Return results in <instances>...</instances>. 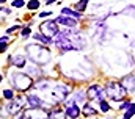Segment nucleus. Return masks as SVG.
Instances as JSON below:
<instances>
[{"label":"nucleus","instance_id":"obj_11","mask_svg":"<svg viewBox=\"0 0 135 119\" xmlns=\"http://www.w3.org/2000/svg\"><path fill=\"white\" fill-rule=\"evenodd\" d=\"M9 61H11L16 67H24V66L27 64V63H25L27 60H25V57H24V55H13V57L9 58Z\"/></svg>","mask_w":135,"mask_h":119},{"label":"nucleus","instance_id":"obj_1","mask_svg":"<svg viewBox=\"0 0 135 119\" xmlns=\"http://www.w3.org/2000/svg\"><path fill=\"white\" fill-rule=\"evenodd\" d=\"M27 53L30 60H33L35 64H46L47 61H50V50L44 46H38V44L27 46Z\"/></svg>","mask_w":135,"mask_h":119},{"label":"nucleus","instance_id":"obj_12","mask_svg":"<svg viewBox=\"0 0 135 119\" xmlns=\"http://www.w3.org/2000/svg\"><path fill=\"white\" fill-rule=\"evenodd\" d=\"M61 16H66V17L69 16L71 19H75V21L82 17V14H80V13H75V11H74V9H71V8H63V9H61Z\"/></svg>","mask_w":135,"mask_h":119},{"label":"nucleus","instance_id":"obj_20","mask_svg":"<svg viewBox=\"0 0 135 119\" xmlns=\"http://www.w3.org/2000/svg\"><path fill=\"white\" fill-rule=\"evenodd\" d=\"M101 110H102V111H104V113H108V111L112 110L107 100H102V102H101Z\"/></svg>","mask_w":135,"mask_h":119},{"label":"nucleus","instance_id":"obj_10","mask_svg":"<svg viewBox=\"0 0 135 119\" xmlns=\"http://www.w3.org/2000/svg\"><path fill=\"white\" fill-rule=\"evenodd\" d=\"M49 119H68L66 111H63V110H60V108H54V110H50V113H49Z\"/></svg>","mask_w":135,"mask_h":119},{"label":"nucleus","instance_id":"obj_4","mask_svg":"<svg viewBox=\"0 0 135 119\" xmlns=\"http://www.w3.org/2000/svg\"><path fill=\"white\" fill-rule=\"evenodd\" d=\"M39 31H41L44 36H47V38L52 39V36H57V34H58L57 22H55V21H46V22H42V24L39 25Z\"/></svg>","mask_w":135,"mask_h":119},{"label":"nucleus","instance_id":"obj_15","mask_svg":"<svg viewBox=\"0 0 135 119\" xmlns=\"http://www.w3.org/2000/svg\"><path fill=\"white\" fill-rule=\"evenodd\" d=\"M33 38L36 39V41L44 42V44H52V42H54V39H50V38H47V36H44V34H39V33L33 34Z\"/></svg>","mask_w":135,"mask_h":119},{"label":"nucleus","instance_id":"obj_6","mask_svg":"<svg viewBox=\"0 0 135 119\" xmlns=\"http://www.w3.org/2000/svg\"><path fill=\"white\" fill-rule=\"evenodd\" d=\"M22 105H24V100H22V99H19V100H11V102L6 105V111H8L9 115H17V113H21Z\"/></svg>","mask_w":135,"mask_h":119},{"label":"nucleus","instance_id":"obj_26","mask_svg":"<svg viewBox=\"0 0 135 119\" xmlns=\"http://www.w3.org/2000/svg\"><path fill=\"white\" fill-rule=\"evenodd\" d=\"M9 41V38L8 36H0V44H3V42H8Z\"/></svg>","mask_w":135,"mask_h":119},{"label":"nucleus","instance_id":"obj_28","mask_svg":"<svg viewBox=\"0 0 135 119\" xmlns=\"http://www.w3.org/2000/svg\"><path fill=\"white\" fill-rule=\"evenodd\" d=\"M54 2H55V0H46V3H47V5H49V3H54Z\"/></svg>","mask_w":135,"mask_h":119},{"label":"nucleus","instance_id":"obj_2","mask_svg":"<svg viewBox=\"0 0 135 119\" xmlns=\"http://www.w3.org/2000/svg\"><path fill=\"white\" fill-rule=\"evenodd\" d=\"M9 80H11L14 89H17V91H27L28 88L33 86L32 77H28V75L24 74V72H13L11 77H9Z\"/></svg>","mask_w":135,"mask_h":119},{"label":"nucleus","instance_id":"obj_7","mask_svg":"<svg viewBox=\"0 0 135 119\" xmlns=\"http://www.w3.org/2000/svg\"><path fill=\"white\" fill-rule=\"evenodd\" d=\"M55 22L65 25V27H68V28H75V27H77V21H75V19H71V17H66V16H60V17H57Z\"/></svg>","mask_w":135,"mask_h":119},{"label":"nucleus","instance_id":"obj_14","mask_svg":"<svg viewBox=\"0 0 135 119\" xmlns=\"http://www.w3.org/2000/svg\"><path fill=\"white\" fill-rule=\"evenodd\" d=\"M85 99H88V96H86L85 92H75V94H74V97H72L74 103H83V102H85Z\"/></svg>","mask_w":135,"mask_h":119},{"label":"nucleus","instance_id":"obj_27","mask_svg":"<svg viewBox=\"0 0 135 119\" xmlns=\"http://www.w3.org/2000/svg\"><path fill=\"white\" fill-rule=\"evenodd\" d=\"M6 47H8V46H6V42L0 44V52H5V50H6Z\"/></svg>","mask_w":135,"mask_h":119},{"label":"nucleus","instance_id":"obj_9","mask_svg":"<svg viewBox=\"0 0 135 119\" xmlns=\"http://www.w3.org/2000/svg\"><path fill=\"white\" fill-rule=\"evenodd\" d=\"M123 85H124L126 91H135V75L134 74L124 77L123 78Z\"/></svg>","mask_w":135,"mask_h":119},{"label":"nucleus","instance_id":"obj_25","mask_svg":"<svg viewBox=\"0 0 135 119\" xmlns=\"http://www.w3.org/2000/svg\"><path fill=\"white\" fill-rule=\"evenodd\" d=\"M129 105H131V102L127 100V102H124V103H121V107H119V110H126V108H127Z\"/></svg>","mask_w":135,"mask_h":119},{"label":"nucleus","instance_id":"obj_3","mask_svg":"<svg viewBox=\"0 0 135 119\" xmlns=\"http://www.w3.org/2000/svg\"><path fill=\"white\" fill-rule=\"evenodd\" d=\"M105 92H107V97H108V99L116 100V102L123 100V99L126 97V94H127L126 88H124L121 83H116V82H110V83L105 86Z\"/></svg>","mask_w":135,"mask_h":119},{"label":"nucleus","instance_id":"obj_16","mask_svg":"<svg viewBox=\"0 0 135 119\" xmlns=\"http://www.w3.org/2000/svg\"><path fill=\"white\" fill-rule=\"evenodd\" d=\"M135 115V103H131L129 107H127V111L124 113V116H123V119H131L132 116Z\"/></svg>","mask_w":135,"mask_h":119},{"label":"nucleus","instance_id":"obj_17","mask_svg":"<svg viewBox=\"0 0 135 119\" xmlns=\"http://www.w3.org/2000/svg\"><path fill=\"white\" fill-rule=\"evenodd\" d=\"M3 97L6 99V100H14V91L13 89H3Z\"/></svg>","mask_w":135,"mask_h":119},{"label":"nucleus","instance_id":"obj_23","mask_svg":"<svg viewBox=\"0 0 135 119\" xmlns=\"http://www.w3.org/2000/svg\"><path fill=\"white\" fill-rule=\"evenodd\" d=\"M19 28H21V25H13L11 28L6 30V34H9V33H13V31H16V30H19Z\"/></svg>","mask_w":135,"mask_h":119},{"label":"nucleus","instance_id":"obj_24","mask_svg":"<svg viewBox=\"0 0 135 119\" xmlns=\"http://www.w3.org/2000/svg\"><path fill=\"white\" fill-rule=\"evenodd\" d=\"M52 14V11H42V13H39V17H46V16H50Z\"/></svg>","mask_w":135,"mask_h":119},{"label":"nucleus","instance_id":"obj_29","mask_svg":"<svg viewBox=\"0 0 135 119\" xmlns=\"http://www.w3.org/2000/svg\"><path fill=\"white\" fill-rule=\"evenodd\" d=\"M2 78H3V77H2V75H0V82H2Z\"/></svg>","mask_w":135,"mask_h":119},{"label":"nucleus","instance_id":"obj_22","mask_svg":"<svg viewBox=\"0 0 135 119\" xmlns=\"http://www.w3.org/2000/svg\"><path fill=\"white\" fill-rule=\"evenodd\" d=\"M24 5H25L24 0H14V2H13V6H14V8H22Z\"/></svg>","mask_w":135,"mask_h":119},{"label":"nucleus","instance_id":"obj_30","mask_svg":"<svg viewBox=\"0 0 135 119\" xmlns=\"http://www.w3.org/2000/svg\"><path fill=\"white\" fill-rule=\"evenodd\" d=\"M3 2H5V0H0V3H3Z\"/></svg>","mask_w":135,"mask_h":119},{"label":"nucleus","instance_id":"obj_8","mask_svg":"<svg viewBox=\"0 0 135 119\" xmlns=\"http://www.w3.org/2000/svg\"><path fill=\"white\" fill-rule=\"evenodd\" d=\"M66 116L71 119H77L80 116V108H79V105L77 103H72V105H69L66 108Z\"/></svg>","mask_w":135,"mask_h":119},{"label":"nucleus","instance_id":"obj_5","mask_svg":"<svg viewBox=\"0 0 135 119\" xmlns=\"http://www.w3.org/2000/svg\"><path fill=\"white\" fill-rule=\"evenodd\" d=\"M86 96H88V99H93V100H99V102H102V100H105L107 92H105V88H104V86L91 85V86L88 88Z\"/></svg>","mask_w":135,"mask_h":119},{"label":"nucleus","instance_id":"obj_13","mask_svg":"<svg viewBox=\"0 0 135 119\" xmlns=\"http://www.w3.org/2000/svg\"><path fill=\"white\" fill-rule=\"evenodd\" d=\"M82 113H83L85 116H94V115H96V110H94V107H91L90 103H85L83 108H82Z\"/></svg>","mask_w":135,"mask_h":119},{"label":"nucleus","instance_id":"obj_21","mask_svg":"<svg viewBox=\"0 0 135 119\" xmlns=\"http://www.w3.org/2000/svg\"><path fill=\"white\" fill-rule=\"evenodd\" d=\"M28 34H32V28L25 27V28L22 30V38H28Z\"/></svg>","mask_w":135,"mask_h":119},{"label":"nucleus","instance_id":"obj_19","mask_svg":"<svg viewBox=\"0 0 135 119\" xmlns=\"http://www.w3.org/2000/svg\"><path fill=\"white\" fill-rule=\"evenodd\" d=\"M86 5H88V0H80V2L77 3V9H79V13H80V14H82V11H85Z\"/></svg>","mask_w":135,"mask_h":119},{"label":"nucleus","instance_id":"obj_18","mask_svg":"<svg viewBox=\"0 0 135 119\" xmlns=\"http://www.w3.org/2000/svg\"><path fill=\"white\" fill-rule=\"evenodd\" d=\"M39 5H41V3H39V0H30V2L27 3V8H28L30 11H35V9H38V8H39Z\"/></svg>","mask_w":135,"mask_h":119}]
</instances>
